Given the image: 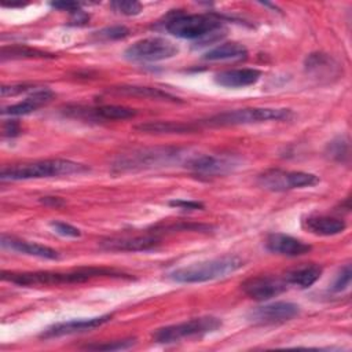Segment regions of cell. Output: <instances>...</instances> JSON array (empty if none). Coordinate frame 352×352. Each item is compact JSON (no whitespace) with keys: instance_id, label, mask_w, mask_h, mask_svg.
Instances as JSON below:
<instances>
[{"instance_id":"32","label":"cell","mask_w":352,"mask_h":352,"mask_svg":"<svg viewBox=\"0 0 352 352\" xmlns=\"http://www.w3.org/2000/svg\"><path fill=\"white\" fill-rule=\"evenodd\" d=\"M129 34V29L125 26H110V28H104L100 29L99 32H96V37L100 40H118V38H124Z\"/></svg>"},{"instance_id":"8","label":"cell","mask_w":352,"mask_h":352,"mask_svg":"<svg viewBox=\"0 0 352 352\" xmlns=\"http://www.w3.org/2000/svg\"><path fill=\"white\" fill-rule=\"evenodd\" d=\"M320 182V179L308 172L268 169L258 175L257 184L268 191H287L293 188L311 187Z\"/></svg>"},{"instance_id":"15","label":"cell","mask_w":352,"mask_h":352,"mask_svg":"<svg viewBox=\"0 0 352 352\" xmlns=\"http://www.w3.org/2000/svg\"><path fill=\"white\" fill-rule=\"evenodd\" d=\"M113 315H100V316H94V318H84V319H72V320H65V322H58L51 326H48L43 333L41 338H55V337H62V336H70L76 333H84L89 331L92 329L100 327L102 324L110 322Z\"/></svg>"},{"instance_id":"38","label":"cell","mask_w":352,"mask_h":352,"mask_svg":"<svg viewBox=\"0 0 352 352\" xmlns=\"http://www.w3.org/2000/svg\"><path fill=\"white\" fill-rule=\"evenodd\" d=\"M40 202L44 204L45 206H51V208H60V206H63L66 204L59 197H43V198H40Z\"/></svg>"},{"instance_id":"7","label":"cell","mask_w":352,"mask_h":352,"mask_svg":"<svg viewBox=\"0 0 352 352\" xmlns=\"http://www.w3.org/2000/svg\"><path fill=\"white\" fill-rule=\"evenodd\" d=\"M221 327V320L216 316L206 315L199 318H192L190 320L169 324L157 329L153 333V340L158 344H173L184 338L202 337L213 333Z\"/></svg>"},{"instance_id":"28","label":"cell","mask_w":352,"mask_h":352,"mask_svg":"<svg viewBox=\"0 0 352 352\" xmlns=\"http://www.w3.org/2000/svg\"><path fill=\"white\" fill-rule=\"evenodd\" d=\"M326 155L330 160L337 161V162L348 161V158H349V144H348V140H345L344 138H337V139L331 140L327 144Z\"/></svg>"},{"instance_id":"23","label":"cell","mask_w":352,"mask_h":352,"mask_svg":"<svg viewBox=\"0 0 352 352\" xmlns=\"http://www.w3.org/2000/svg\"><path fill=\"white\" fill-rule=\"evenodd\" d=\"M199 126L197 122H179V121H150L136 125L135 129L144 133H190L195 132Z\"/></svg>"},{"instance_id":"9","label":"cell","mask_w":352,"mask_h":352,"mask_svg":"<svg viewBox=\"0 0 352 352\" xmlns=\"http://www.w3.org/2000/svg\"><path fill=\"white\" fill-rule=\"evenodd\" d=\"M179 48L164 37H146L129 45L124 55L133 62H158L175 56Z\"/></svg>"},{"instance_id":"29","label":"cell","mask_w":352,"mask_h":352,"mask_svg":"<svg viewBox=\"0 0 352 352\" xmlns=\"http://www.w3.org/2000/svg\"><path fill=\"white\" fill-rule=\"evenodd\" d=\"M135 344H136L135 338H126V340H116V341L100 342V344H89L82 348L89 351H120V349H128Z\"/></svg>"},{"instance_id":"24","label":"cell","mask_w":352,"mask_h":352,"mask_svg":"<svg viewBox=\"0 0 352 352\" xmlns=\"http://www.w3.org/2000/svg\"><path fill=\"white\" fill-rule=\"evenodd\" d=\"M246 56L248 50L245 45L236 41H230L210 48L202 58L205 60H241L246 59Z\"/></svg>"},{"instance_id":"22","label":"cell","mask_w":352,"mask_h":352,"mask_svg":"<svg viewBox=\"0 0 352 352\" xmlns=\"http://www.w3.org/2000/svg\"><path fill=\"white\" fill-rule=\"evenodd\" d=\"M323 268L319 264H301L298 267H294L292 270H289L285 276L283 280L292 286H296L298 289H307L309 286H312L322 275Z\"/></svg>"},{"instance_id":"1","label":"cell","mask_w":352,"mask_h":352,"mask_svg":"<svg viewBox=\"0 0 352 352\" xmlns=\"http://www.w3.org/2000/svg\"><path fill=\"white\" fill-rule=\"evenodd\" d=\"M116 276L122 278L125 274L106 267H80L70 271H36V272H1V279L19 286L34 285H60V283H81L92 278Z\"/></svg>"},{"instance_id":"4","label":"cell","mask_w":352,"mask_h":352,"mask_svg":"<svg viewBox=\"0 0 352 352\" xmlns=\"http://www.w3.org/2000/svg\"><path fill=\"white\" fill-rule=\"evenodd\" d=\"M182 150L176 147H143L122 153L114 158L111 170L116 173L138 172L166 166L182 157Z\"/></svg>"},{"instance_id":"27","label":"cell","mask_w":352,"mask_h":352,"mask_svg":"<svg viewBox=\"0 0 352 352\" xmlns=\"http://www.w3.org/2000/svg\"><path fill=\"white\" fill-rule=\"evenodd\" d=\"M153 232L157 234L160 231H209L212 226L209 224H199V223H188V221H176L168 224H157L153 227ZM151 232V231H150Z\"/></svg>"},{"instance_id":"19","label":"cell","mask_w":352,"mask_h":352,"mask_svg":"<svg viewBox=\"0 0 352 352\" xmlns=\"http://www.w3.org/2000/svg\"><path fill=\"white\" fill-rule=\"evenodd\" d=\"M52 98H54V92L51 89L38 88V89H34L23 100H21L18 103H14V104H10L7 107H3L1 114L3 116H11V117L26 116V114H30V113L36 111L37 109L47 104L48 102H51Z\"/></svg>"},{"instance_id":"2","label":"cell","mask_w":352,"mask_h":352,"mask_svg":"<svg viewBox=\"0 0 352 352\" xmlns=\"http://www.w3.org/2000/svg\"><path fill=\"white\" fill-rule=\"evenodd\" d=\"M243 260L234 254L214 257L210 260L194 263L176 268L168 274L169 279L177 283H202L208 280L221 279L242 268Z\"/></svg>"},{"instance_id":"10","label":"cell","mask_w":352,"mask_h":352,"mask_svg":"<svg viewBox=\"0 0 352 352\" xmlns=\"http://www.w3.org/2000/svg\"><path fill=\"white\" fill-rule=\"evenodd\" d=\"M241 165V158L231 154H199L186 161V168L197 175H226Z\"/></svg>"},{"instance_id":"5","label":"cell","mask_w":352,"mask_h":352,"mask_svg":"<svg viewBox=\"0 0 352 352\" xmlns=\"http://www.w3.org/2000/svg\"><path fill=\"white\" fill-rule=\"evenodd\" d=\"M293 111L285 107H246L214 114L209 118L197 121L198 126H234L265 121H287Z\"/></svg>"},{"instance_id":"13","label":"cell","mask_w":352,"mask_h":352,"mask_svg":"<svg viewBox=\"0 0 352 352\" xmlns=\"http://www.w3.org/2000/svg\"><path fill=\"white\" fill-rule=\"evenodd\" d=\"M161 239L154 232L133 236H110L99 242L100 249L107 252H147L160 246Z\"/></svg>"},{"instance_id":"33","label":"cell","mask_w":352,"mask_h":352,"mask_svg":"<svg viewBox=\"0 0 352 352\" xmlns=\"http://www.w3.org/2000/svg\"><path fill=\"white\" fill-rule=\"evenodd\" d=\"M50 227H51L56 234H59V235H62V236L77 238V236L81 235V231H80L77 227H74V226H72V224H69V223H65V221L54 220V221L50 223Z\"/></svg>"},{"instance_id":"11","label":"cell","mask_w":352,"mask_h":352,"mask_svg":"<svg viewBox=\"0 0 352 352\" xmlns=\"http://www.w3.org/2000/svg\"><path fill=\"white\" fill-rule=\"evenodd\" d=\"M300 314V305L290 301H275L252 309L248 319L257 324H278L292 320Z\"/></svg>"},{"instance_id":"14","label":"cell","mask_w":352,"mask_h":352,"mask_svg":"<svg viewBox=\"0 0 352 352\" xmlns=\"http://www.w3.org/2000/svg\"><path fill=\"white\" fill-rule=\"evenodd\" d=\"M241 289L248 297L257 301H265L286 292L287 283L283 279L275 276L258 275L242 282Z\"/></svg>"},{"instance_id":"26","label":"cell","mask_w":352,"mask_h":352,"mask_svg":"<svg viewBox=\"0 0 352 352\" xmlns=\"http://www.w3.org/2000/svg\"><path fill=\"white\" fill-rule=\"evenodd\" d=\"M55 55L37 50V48H32L28 45H3L1 47V60H7V59H51Z\"/></svg>"},{"instance_id":"16","label":"cell","mask_w":352,"mask_h":352,"mask_svg":"<svg viewBox=\"0 0 352 352\" xmlns=\"http://www.w3.org/2000/svg\"><path fill=\"white\" fill-rule=\"evenodd\" d=\"M304 67H305V72L322 81H331V80H336L340 77V73H341V69H340V65L327 54H323V52H312L309 54L307 58H305V62H304Z\"/></svg>"},{"instance_id":"36","label":"cell","mask_w":352,"mask_h":352,"mask_svg":"<svg viewBox=\"0 0 352 352\" xmlns=\"http://www.w3.org/2000/svg\"><path fill=\"white\" fill-rule=\"evenodd\" d=\"M21 133V125L15 120H7L3 122V136L15 138Z\"/></svg>"},{"instance_id":"18","label":"cell","mask_w":352,"mask_h":352,"mask_svg":"<svg viewBox=\"0 0 352 352\" xmlns=\"http://www.w3.org/2000/svg\"><path fill=\"white\" fill-rule=\"evenodd\" d=\"M1 248L7 249V250L16 252V253H22V254H28V256H33V257H38V258H47V260H58L60 257L59 252L50 246L36 243V242L23 241V239L10 236L6 234L1 235Z\"/></svg>"},{"instance_id":"35","label":"cell","mask_w":352,"mask_h":352,"mask_svg":"<svg viewBox=\"0 0 352 352\" xmlns=\"http://www.w3.org/2000/svg\"><path fill=\"white\" fill-rule=\"evenodd\" d=\"M170 206H176L180 209H186V210H198V209H204V204L198 202V201H187V199H173L169 202Z\"/></svg>"},{"instance_id":"25","label":"cell","mask_w":352,"mask_h":352,"mask_svg":"<svg viewBox=\"0 0 352 352\" xmlns=\"http://www.w3.org/2000/svg\"><path fill=\"white\" fill-rule=\"evenodd\" d=\"M111 92L121 94V95H132V96H143L157 100H168V102H182L179 98L160 89V88H151V87H140V85H120L113 87L110 89Z\"/></svg>"},{"instance_id":"31","label":"cell","mask_w":352,"mask_h":352,"mask_svg":"<svg viewBox=\"0 0 352 352\" xmlns=\"http://www.w3.org/2000/svg\"><path fill=\"white\" fill-rule=\"evenodd\" d=\"M351 275H352V272H351V265L349 264H345L340 271H338V274L336 275V278H334V280H333V283H331V292H336V293H338V292H342V290H345L348 286H349V283H351Z\"/></svg>"},{"instance_id":"12","label":"cell","mask_w":352,"mask_h":352,"mask_svg":"<svg viewBox=\"0 0 352 352\" xmlns=\"http://www.w3.org/2000/svg\"><path fill=\"white\" fill-rule=\"evenodd\" d=\"M65 116L74 117V118H84L91 121L99 120H126L132 118L138 114L135 109L125 107V106H116V104H103L98 107H82V106H69L65 109Z\"/></svg>"},{"instance_id":"34","label":"cell","mask_w":352,"mask_h":352,"mask_svg":"<svg viewBox=\"0 0 352 352\" xmlns=\"http://www.w3.org/2000/svg\"><path fill=\"white\" fill-rule=\"evenodd\" d=\"M34 88V85L32 84H11V85H3L1 87V96L6 98V96H15L18 94H22V92H26L29 89Z\"/></svg>"},{"instance_id":"37","label":"cell","mask_w":352,"mask_h":352,"mask_svg":"<svg viewBox=\"0 0 352 352\" xmlns=\"http://www.w3.org/2000/svg\"><path fill=\"white\" fill-rule=\"evenodd\" d=\"M51 7L62 10V11H67L70 14H74L80 10V4L74 3V1H54V3H51Z\"/></svg>"},{"instance_id":"30","label":"cell","mask_w":352,"mask_h":352,"mask_svg":"<svg viewBox=\"0 0 352 352\" xmlns=\"http://www.w3.org/2000/svg\"><path fill=\"white\" fill-rule=\"evenodd\" d=\"M111 8L122 15H138L142 11V4L138 1H131V0H118L111 3Z\"/></svg>"},{"instance_id":"3","label":"cell","mask_w":352,"mask_h":352,"mask_svg":"<svg viewBox=\"0 0 352 352\" xmlns=\"http://www.w3.org/2000/svg\"><path fill=\"white\" fill-rule=\"evenodd\" d=\"M89 170L84 164L74 162L70 160H40L25 164H14L10 166H3L0 172V179L6 180H30L41 177H54L73 173H82Z\"/></svg>"},{"instance_id":"20","label":"cell","mask_w":352,"mask_h":352,"mask_svg":"<svg viewBox=\"0 0 352 352\" xmlns=\"http://www.w3.org/2000/svg\"><path fill=\"white\" fill-rule=\"evenodd\" d=\"M261 72L252 67L223 70L214 74V82L227 88H241L253 85L258 81Z\"/></svg>"},{"instance_id":"21","label":"cell","mask_w":352,"mask_h":352,"mask_svg":"<svg viewBox=\"0 0 352 352\" xmlns=\"http://www.w3.org/2000/svg\"><path fill=\"white\" fill-rule=\"evenodd\" d=\"M302 227L314 235L331 236V235L341 234L346 228V224L344 220L337 217L316 214V216L305 217L302 220Z\"/></svg>"},{"instance_id":"6","label":"cell","mask_w":352,"mask_h":352,"mask_svg":"<svg viewBox=\"0 0 352 352\" xmlns=\"http://www.w3.org/2000/svg\"><path fill=\"white\" fill-rule=\"evenodd\" d=\"M223 22L209 14H183L177 12L169 16L165 22L168 33L187 40H208L221 29Z\"/></svg>"},{"instance_id":"17","label":"cell","mask_w":352,"mask_h":352,"mask_svg":"<svg viewBox=\"0 0 352 352\" xmlns=\"http://www.w3.org/2000/svg\"><path fill=\"white\" fill-rule=\"evenodd\" d=\"M265 248L272 253L289 257L307 254L312 249V246L308 245L307 242L282 232L270 234L265 239Z\"/></svg>"}]
</instances>
